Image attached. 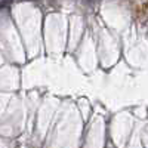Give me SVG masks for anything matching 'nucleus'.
Segmentation results:
<instances>
[{"label": "nucleus", "mask_w": 148, "mask_h": 148, "mask_svg": "<svg viewBox=\"0 0 148 148\" xmlns=\"http://www.w3.org/2000/svg\"><path fill=\"white\" fill-rule=\"evenodd\" d=\"M86 2H88V3H92V0H86Z\"/></svg>", "instance_id": "nucleus-1"}]
</instances>
